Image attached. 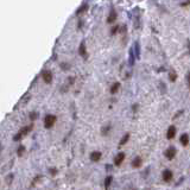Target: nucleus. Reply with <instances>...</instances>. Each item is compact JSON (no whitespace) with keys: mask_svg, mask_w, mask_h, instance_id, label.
Instances as JSON below:
<instances>
[{"mask_svg":"<svg viewBox=\"0 0 190 190\" xmlns=\"http://www.w3.org/2000/svg\"><path fill=\"white\" fill-rule=\"evenodd\" d=\"M32 127H33V124H30L29 126H25V127H23L15 137H13V140L15 142H17V140H20V139L23 138V137H25L26 134H29L30 133V131L32 130Z\"/></svg>","mask_w":190,"mask_h":190,"instance_id":"1","label":"nucleus"},{"mask_svg":"<svg viewBox=\"0 0 190 190\" xmlns=\"http://www.w3.org/2000/svg\"><path fill=\"white\" fill-rule=\"evenodd\" d=\"M56 120H57V118L55 115H53V114H48V115H45V118H44V127L45 129H51L55 125Z\"/></svg>","mask_w":190,"mask_h":190,"instance_id":"2","label":"nucleus"},{"mask_svg":"<svg viewBox=\"0 0 190 190\" xmlns=\"http://www.w3.org/2000/svg\"><path fill=\"white\" fill-rule=\"evenodd\" d=\"M176 153H177V151H176V149L175 147H168L167 150H165V152H164V156H165L168 159H173L175 158V156H176Z\"/></svg>","mask_w":190,"mask_h":190,"instance_id":"3","label":"nucleus"},{"mask_svg":"<svg viewBox=\"0 0 190 190\" xmlns=\"http://www.w3.org/2000/svg\"><path fill=\"white\" fill-rule=\"evenodd\" d=\"M42 76H43V80H44L45 83L50 84V83L53 82V73L50 71V70H45V71H43Z\"/></svg>","mask_w":190,"mask_h":190,"instance_id":"4","label":"nucleus"},{"mask_svg":"<svg viewBox=\"0 0 190 190\" xmlns=\"http://www.w3.org/2000/svg\"><path fill=\"white\" fill-rule=\"evenodd\" d=\"M124 159H125V153L124 152H119V153L115 156V158H114V164H115L117 167H120L124 162Z\"/></svg>","mask_w":190,"mask_h":190,"instance_id":"5","label":"nucleus"},{"mask_svg":"<svg viewBox=\"0 0 190 190\" xmlns=\"http://www.w3.org/2000/svg\"><path fill=\"white\" fill-rule=\"evenodd\" d=\"M163 180L165 181V182H170L171 180H172V177H173V173H172V171L171 170H169V169H165L163 171Z\"/></svg>","mask_w":190,"mask_h":190,"instance_id":"6","label":"nucleus"},{"mask_svg":"<svg viewBox=\"0 0 190 190\" xmlns=\"http://www.w3.org/2000/svg\"><path fill=\"white\" fill-rule=\"evenodd\" d=\"M117 17H118L117 11L114 10V8H112L111 12H109V16H108V18H107V23H108V24H112L113 21L117 20Z\"/></svg>","mask_w":190,"mask_h":190,"instance_id":"7","label":"nucleus"},{"mask_svg":"<svg viewBox=\"0 0 190 190\" xmlns=\"http://www.w3.org/2000/svg\"><path fill=\"white\" fill-rule=\"evenodd\" d=\"M101 156H102V153H101L100 151H94L91 153V160L92 162H99L101 159Z\"/></svg>","mask_w":190,"mask_h":190,"instance_id":"8","label":"nucleus"},{"mask_svg":"<svg viewBox=\"0 0 190 190\" xmlns=\"http://www.w3.org/2000/svg\"><path fill=\"white\" fill-rule=\"evenodd\" d=\"M175 135H176V127L171 125L170 127L168 129V132H167V138H168L169 140H170V139H172Z\"/></svg>","mask_w":190,"mask_h":190,"instance_id":"9","label":"nucleus"},{"mask_svg":"<svg viewBox=\"0 0 190 190\" xmlns=\"http://www.w3.org/2000/svg\"><path fill=\"white\" fill-rule=\"evenodd\" d=\"M180 142L183 146H188L189 145V134L187 133H183L181 137H180Z\"/></svg>","mask_w":190,"mask_h":190,"instance_id":"10","label":"nucleus"},{"mask_svg":"<svg viewBox=\"0 0 190 190\" xmlns=\"http://www.w3.org/2000/svg\"><path fill=\"white\" fill-rule=\"evenodd\" d=\"M79 54H80L82 57H87V48H86L84 42H82V43L80 44V48H79Z\"/></svg>","mask_w":190,"mask_h":190,"instance_id":"11","label":"nucleus"},{"mask_svg":"<svg viewBox=\"0 0 190 190\" xmlns=\"http://www.w3.org/2000/svg\"><path fill=\"white\" fill-rule=\"evenodd\" d=\"M142 164H143V160H142L140 157H135V158L132 160V167H133V168H140Z\"/></svg>","mask_w":190,"mask_h":190,"instance_id":"12","label":"nucleus"},{"mask_svg":"<svg viewBox=\"0 0 190 190\" xmlns=\"http://www.w3.org/2000/svg\"><path fill=\"white\" fill-rule=\"evenodd\" d=\"M119 88H120V82L113 83V86L111 87V94H115L119 91Z\"/></svg>","mask_w":190,"mask_h":190,"instance_id":"13","label":"nucleus"},{"mask_svg":"<svg viewBox=\"0 0 190 190\" xmlns=\"http://www.w3.org/2000/svg\"><path fill=\"white\" fill-rule=\"evenodd\" d=\"M112 181H113V177H112V176H107V177H106V180H105V189H106V190L109 189V185H111Z\"/></svg>","mask_w":190,"mask_h":190,"instance_id":"14","label":"nucleus"},{"mask_svg":"<svg viewBox=\"0 0 190 190\" xmlns=\"http://www.w3.org/2000/svg\"><path fill=\"white\" fill-rule=\"evenodd\" d=\"M129 139H130V133H126V134H125V135L121 138V140H120V143H119V144H120V145H125L126 143L129 142Z\"/></svg>","mask_w":190,"mask_h":190,"instance_id":"15","label":"nucleus"},{"mask_svg":"<svg viewBox=\"0 0 190 190\" xmlns=\"http://www.w3.org/2000/svg\"><path fill=\"white\" fill-rule=\"evenodd\" d=\"M176 79H177V75H176V73H175V71H171V73H170V75H169V80H170L171 82H175V81H176Z\"/></svg>","mask_w":190,"mask_h":190,"instance_id":"16","label":"nucleus"},{"mask_svg":"<svg viewBox=\"0 0 190 190\" xmlns=\"http://www.w3.org/2000/svg\"><path fill=\"white\" fill-rule=\"evenodd\" d=\"M87 10V4H84V5H82L81 7H80V10H77V11H76V15H81L82 13V12H84Z\"/></svg>","mask_w":190,"mask_h":190,"instance_id":"17","label":"nucleus"},{"mask_svg":"<svg viewBox=\"0 0 190 190\" xmlns=\"http://www.w3.org/2000/svg\"><path fill=\"white\" fill-rule=\"evenodd\" d=\"M37 118H38V113H36V112H31V113H30V119H31V121H35Z\"/></svg>","mask_w":190,"mask_h":190,"instance_id":"18","label":"nucleus"},{"mask_svg":"<svg viewBox=\"0 0 190 190\" xmlns=\"http://www.w3.org/2000/svg\"><path fill=\"white\" fill-rule=\"evenodd\" d=\"M24 151H25V147H24V146H19V149L17 150V155H18L19 157H20V156H23Z\"/></svg>","mask_w":190,"mask_h":190,"instance_id":"19","label":"nucleus"},{"mask_svg":"<svg viewBox=\"0 0 190 190\" xmlns=\"http://www.w3.org/2000/svg\"><path fill=\"white\" fill-rule=\"evenodd\" d=\"M50 173H51L53 176H55V175L57 173V169H55V168H53V169H50Z\"/></svg>","mask_w":190,"mask_h":190,"instance_id":"20","label":"nucleus"},{"mask_svg":"<svg viewBox=\"0 0 190 190\" xmlns=\"http://www.w3.org/2000/svg\"><path fill=\"white\" fill-rule=\"evenodd\" d=\"M135 51H137V57H139V44L135 43Z\"/></svg>","mask_w":190,"mask_h":190,"instance_id":"21","label":"nucleus"},{"mask_svg":"<svg viewBox=\"0 0 190 190\" xmlns=\"http://www.w3.org/2000/svg\"><path fill=\"white\" fill-rule=\"evenodd\" d=\"M118 30H119V26H114V29H112V33H117Z\"/></svg>","mask_w":190,"mask_h":190,"instance_id":"22","label":"nucleus"},{"mask_svg":"<svg viewBox=\"0 0 190 190\" xmlns=\"http://www.w3.org/2000/svg\"><path fill=\"white\" fill-rule=\"evenodd\" d=\"M190 1H185V3H181V6H189Z\"/></svg>","mask_w":190,"mask_h":190,"instance_id":"23","label":"nucleus"},{"mask_svg":"<svg viewBox=\"0 0 190 190\" xmlns=\"http://www.w3.org/2000/svg\"><path fill=\"white\" fill-rule=\"evenodd\" d=\"M187 81H188V83L190 86V73H188V75H187Z\"/></svg>","mask_w":190,"mask_h":190,"instance_id":"24","label":"nucleus"}]
</instances>
